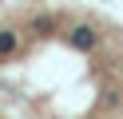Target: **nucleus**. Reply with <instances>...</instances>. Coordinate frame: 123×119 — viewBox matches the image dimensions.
<instances>
[{"mask_svg": "<svg viewBox=\"0 0 123 119\" xmlns=\"http://www.w3.org/2000/svg\"><path fill=\"white\" fill-rule=\"evenodd\" d=\"M123 52L103 20L44 12L0 28V119H115Z\"/></svg>", "mask_w": 123, "mask_h": 119, "instance_id": "nucleus-1", "label": "nucleus"}]
</instances>
